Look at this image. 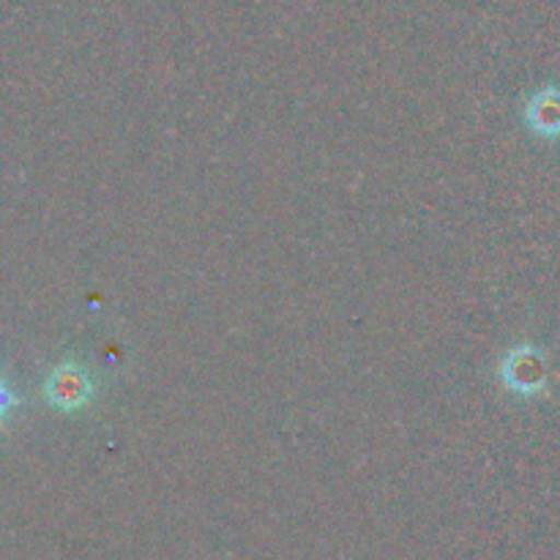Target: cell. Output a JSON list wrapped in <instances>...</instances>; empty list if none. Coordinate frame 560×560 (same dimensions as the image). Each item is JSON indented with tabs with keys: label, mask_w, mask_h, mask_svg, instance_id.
Segmentation results:
<instances>
[{
	"label": "cell",
	"mask_w": 560,
	"mask_h": 560,
	"mask_svg": "<svg viewBox=\"0 0 560 560\" xmlns=\"http://www.w3.org/2000/svg\"><path fill=\"white\" fill-rule=\"evenodd\" d=\"M96 394L91 372L77 361H63V364L52 366L44 381V397L60 413H77V410L88 408Z\"/></svg>",
	"instance_id": "cell-1"
},
{
	"label": "cell",
	"mask_w": 560,
	"mask_h": 560,
	"mask_svg": "<svg viewBox=\"0 0 560 560\" xmlns=\"http://www.w3.org/2000/svg\"><path fill=\"white\" fill-rule=\"evenodd\" d=\"M14 405H16V397H14V394H11V388L5 386L3 377H0V424H3L5 413H9V410L14 408Z\"/></svg>",
	"instance_id": "cell-4"
},
{
	"label": "cell",
	"mask_w": 560,
	"mask_h": 560,
	"mask_svg": "<svg viewBox=\"0 0 560 560\" xmlns=\"http://www.w3.org/2000/svg\"><path fill=\"white\" fill-rule=\"evenodd\" d=\"M501 381L517 397H536L547 386V353L536 345L509 348L501 359Z\"/></svg>",
	"instance_id": "cell-2"
},
{
	"label": "cell",
	"mask_w": 560,
	"mask_h": 560,
	"mask_svg": "<svg viewBox=\"0 0 560 560\" xmlns=\"http://www.w3.org/2000/svg\"><path fill=\"white\" fill-rule=\"evenodd\" d=\"M525 124L541 140H560V88H541L528 98Z\"/></svg>",
	"instance_id": "cell-3"
}]
</instances>
